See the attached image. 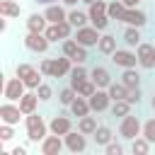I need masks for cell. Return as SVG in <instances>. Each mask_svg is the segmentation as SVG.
Listing matches in <instances>:
<instances>
[{
	"label": "cell",
	"mask_w": 155,
	"mask_h": 155,
	"mask_svg": "<svg viewBox=\"0 0 155 155\" xmlns=\"http://www.w3.org/2000/svg\"><path fill=\"white\" fill-rule=\"evenodd\" d=\"M24 128H27V138L29 143H41L48 136V124L44 121V116L39 111H31L24 116Z\"/></svg>",
	"instance_id": "cell-1"
},
{
	"label": "cell",
	"mask_w": 155,
	"mask_h": 155,
	"mask_svg": "<svg viewBox=\"0 0 155 155\" xmlns=\"http://www.w3.org/2000/svg\"><path fill=\"white\" fill-rule=\"evenodd\" d=\"M140 133H143V124H140V119H138V116H133V114L121 116V124H119V136H121L124 140H133V138H138Z\"/></svg>",
	"instance_id": "cell-2"
},
{
	"label": "cell",
	"mask_w": 155,
	"mask_h": 155,
	"mask_svg": "<svg viewBox=\"0 0 155 155\" xmlns=\"http://www.w3.org/2000/svg\"><path fill=\"white\" fill-rule=\"evenodd\" d=\"M73 39H75L80 46H85V48H92V46H97V44H99L102 34H99V29H97V27H92V24H85V27H78V29H75Z\"/></svg>",
	"instance_id": "cell-3"
},
{
	"label": "cell",
	"mask_w": 155,
	"mask_h": 155,
	"mask_svg": "<svg viewBox=\"0 0 155 155\" xmlns=\"http://www.w3.org/2000/svg\"><path fill=\"white\" fill-rule=\"evenodd\" d=\"M63 143H65V150L68 153H73V155H78V153H85L87 150V136L82 133V131H68L65 136H63Z\"/></svg>",
	"instance_id": "cell-4"
},
{
	"label": "cell",
	"mask_w": 155,
	"mask_h": 155,
	"mask_svg": "<svg viewBox=\"0 0 155 155\" xmlns=\"http://www.w3.org/2000/svg\"><path fill=\"white\" fill-rule=\"evenodd\" d=\"M24 46H27V51H31V53H46L48 46H51V41L46 39L44 31H27Z\"/></svg>",
	"instance_id": "cell-5"
},
{
	"label": "cell",
	"mask_w": 155,
	"mask_h": 155,
	"mask_svg": "<svg viewBox=\"0 0 155 155\" xmlns=\"http://www.w3.org/2000/svg\"><path fill=\"white\" fill-rule=\"evenodd\" d=\"M109 58H111V63H114L116 68H121V70H124V68H136V65H138V53H133L128 46H126V48H116Z\"/></svg>",
	"instance_id": "cell-6"
},
{
	"label": "cell",
	"mask_w": 155,
	"mask_h": 155,
	"mask_svg": "<svg viewBox=\"0 0 155 155\" xmlns=\"http://www.w3.org/2000/svg\"><path fill=\"white\" fill-rule=\"evenodd\" d=\"M24 92H27V85H24V80H22L19 75L10 78V80L5 82V90H2L5 99H10V102H19V99L24 97Z\"/></svg>",
	"instance_id": "cell-7"
},
{
	"label": "cell",
	"mask_w": 155,
	"mask_h": 155,
	"mask_svg": "<svg viewBox=\"0 0 155 155\" xmlns=\"http://www.w3.org/2000/svg\"><path fill=\"white\" fill-rule=\"evenodd\" d=\"M136 53H138V65L143 70H155V44L140 41V46L136 48Z\"/></svg>",
	"instance_id": "cell-8"
},
{
	"label": "cell",
	"mask_w": 155,
	"mask_h": 155,
	"mask_svg": "<svg viewBox=\"0 0 155 155\" xmlns=\"http://www.w3.org/2000/svg\"><path fill=\"white\" fill-rule=\"evenodd\" d=\"M22 116H24V114H22L19 104H12L10 99L0 107V121H2V124H12V126H17Z\"/></svg>",
	"instance_id": "cell-9"
},
{
	"label": "cell",
	"mask_w": 155,
	"mask_h": 155,
	"mask_svg": "<svg viewBox=\"0 0 155 155\" xmlns=\"http://www.w3.org/2000/svg\"><path fill=\"white\" fill-rule=\"evenodd\" d=\"M73 65H75L73 58H68L65 53L61 58H51V78H65V75H70Z\"/></svg>",
	"instance_id": "cell-10"
},
{
	"label": "cell",
	"mask_w": 155,
	"mask_h": 155,
	"mask_svg": "<svg viewBox=\"0 0 155 155\" xmlns=\"http://www.w3.org/2000/svg\"><path fill=\"white\" fill-rule=\"evenodd\" d=\"M121 22L128 24V27H138V29H143V27L148 24V15H145L143 10H138V7H126Z\"/></svg>",
	"instance_id": "cell-11"
},
{
	"label": "cell",
	"mask_w": 155,
	"mask_h": 155,
	"mask_svg": "<svg viewBox=\"0 0 155 155\" xmlns=\"http://www.w3.org/2000/svg\"><path fill=\"white\" fill-rule=\"evenodd\" d=\"M48 131L56 133V136H65L68 131H73V121L68 114H56L51 121H48Z\"/></svg>",
	"instance_id": "cell-12"
},
{
	"label": "cell",
	"mask_w": 155,
	"mask_h": 155,
	"mask_svg": "<svg viewBox=\"0 0 155 155\" xmlns=\"http://www.w3.org/2000/svg\"><path fill=\"white\" fill-rule=\"evenodd\" d=\"M41 155H58L63 148H65V143H63V136H56V133H51V136H46L41 143Z\"/></svg>",
	"instance_id": "cell-13"
},
{
	"label": "cell",
	"mask_w": 155,
	"mask_h": 155,
	"mask_svg": "<svg viewBox=\"0 0 155 155\" xmlns=\"http://www.w3.org/2000/svg\"><path fill=\"white\" fill-rule=\"evenodd\" d=\"M87 99H90L92 111H97V114H102V111H107V109L111 107V97H109V92H107V90H99V87H97V92H94L92 97H87Z\"/></svg>",
	"instance_id": "cell-14"
},
{
	"label": "cell",
	"mask_w": 155,
	"mask_h": 155,
	"mask_svg": "<svg viewBox=\"0 0 155 155\" xmlns=\"http://www.w3.org/2000/svg\"><path fill=\"white\" fill-rule=\"evenodd\" d=\"M90 80H92L99 90H107V87L114 82V80H111V73H109L104 65H94V68L90 70Z\"/></svg>",
	"instance_id": "cell-15"
},
{
	"label": "cell",
	"mask_w": 155,
	"mask_h": 155,
	"mask_svg": "<svg viewBox=\"0 0 155 155\" xmlns=\"http://www.w3.org/2000/svg\"><path fill=\"white\" fill-rule=\"evenodd\" d=\"M44 15H46V19H48V24H58V22H63V19H68V10H65L63 5H58V2H53V5H46V10H44Z\"/></svg>",
	"instance_id": "cell-16"
},
{
	"label": "cell",
	"mask_w": 155,
	"mask_h": 155,
	"mask_svg": "<svg viewBox=\"0 0 155 155\" xmlns=\"http://www.w3.org/2000/svg\"><path fill=\"white\" fill-rule=\"evenodd\" d=\"M39 94H36V90H29V92H24V97L19 99V109H22V114L27 116V114H31V111H36V107H39Z\"/></svg>",
	"instance_id": "cell-17"
},
{
	"label": "cell",
	"mask_w": 155,
	"mask_h": 155,
	"mask_svg": "<svg viewBox=\"0 0 155 155\" xmlns=\"http://www.w3.org/2000/svg\"><path fill=\"white\" fill-rule=\"evenodd\" d=\"M68 109H70V116H78V119H80V116H87V114L92 111V107H90V99H87V97H82V94H78Z\"/></svg>",
	"instance_id": "cell-18"
},
{
	"label": "cell",
	"mask_w": 155,
	"mask_h": 155,
	"mask_svg": "<svg viewBox=\"0 0 155 155\" xmlns=\"http://www.w3.org/2000/svg\"><path fill=\"white\" fill-rule=\"evenodd\" d=\"M48 27V19L44 12H31L27 17V31H46Z\"/></svg>",
	"instance_id": "cell-19"
},
{
	"label": "cell",
	"mask_w": 155,
	"mask_h": 155,
	"mask_svg": "<svg viewBox=\"0 0 155 155\" xmlns=\"http://www.w3.org/2000/svg\"><path fill=\"white\" fill-rule=\"evenodd\" d=\"M121 39H124V44H126L128 48H133V46L138 48V46H140V41H143L140 29H138V27H128V24H126V29H124V36H121Z\"/></svg>",
	"instance_id": "cell-20"
},
{
	"label": "cell",
	"mask_w": 155,
	"mask_h": 155,
	"mask_svg": "<svg viewBox=\"0 0 155 155\" xmlns=\"http://www.w3.org/2000/svg\"><path fill=\"white\" fill-rule=\"evenodd\" d=\"M116 48H119V46H116V36H114V34H102V39H99V44H97V51H99L102 56H111Z\"/></svg>",
	"instance_id": "cell-21"
},
{
	"label": "cell",
	"mask_w": 155,
	"mask_h": 155,
	"mask_svg": "<svg viewBox=\"0 0 155 155\" xmlns=\"http://www.w3.org/2000/svg\"><path fill=\"white\" fill-rule=\"evenodd\" d=\"M121 82H124L128 90L140 87V73H138L136 68H124V73H121Z\"/></svg>",
	"instance_id": "cell-22"
},
{
	"label": "cell",
	"mask_w": 155,
	"mask_h": 155,
	"mask_svg": "<svg viewBox=\"0 0 155 155\" xmlns=\"http://www.w3.org/2000/svg\"><path fill=\"white\" fill-rule=\"evenodd\" d=\"M19 2L17 0H0V15L2 17H7V19H15V17H19Z\"/></svg>",
	"instance_id": "cell-23"
},
{
	"label": "cell",
	"mask_w": 155,
	"mask_h": 155,
	"mask_svg": "<svg viewBox=\"0 0 155 155\" xmlns=\"http://www.w3.org/2000/svg\"><path fill=\"white\" fill-rule=\"evenodd\" d=\"M68 22L78 29V27H85L87 22H90V15L85 12V10H78V7H70V12H68Z\"/></svg>",
	"instance_id": "cell-24"
},
{
	"label": "cell",
	"mask_w": 155,
	"mask_h": 155,
	"mask_svg": "<svg viewBox=\"0 0 155 155\" xmlns=\"http://www.w3.org/2000/svg\"><path fill=\"white\" fill-rule=\"evenodd\" d=\"M68 78H70V87H75V90H78V85H80V82H85V80L90 78V70H87L85 65H73V70H70V75H68Z\"/></svg>",
	"instance_id": "cell-25"
},
{
	"label": "cell",
	"mask_w": 155,
	"mask_h": 155,
	"mask_svg": "<svg viewBox=\"0 0 155 155\" xmlns=\"http://www.w3.org/2000/svg\"><path fill=\"white\" fill-rule=\"evenodd\" d=\"M92 138H94V143H97V145H102V148H104V145H109V143L114 140V133H111V128H109V126H97V131L92 133Z\"/></svg>",
	"instance_id": "cell-26"
},
{
	"label": "cell",
	"mask_w": 155,
	"mask_h": 155,
	"mask_svg": "<svg viewBox=\"0 0 155 155\" xmlns=\"http://www.w3.org/2000/svg\"><path fill=\"white\" fill-rule=\"evenodd\" d=\"M124 12H126V5H124V0H111V2L107 5V15H109V19H116V22H121V19H124Z\"/></svg>",
	"instance_id": "cell-27"
},
{
	"label": "cell",
	"mask_w": 155,
	"mask_h": 155,
	"mask_svg": "<svg viewBox=\"0 0 155 155\" xmlns=\"http://www.w3.org/2000/svg\"><path fill=\"white\" fill-rule=\"evenodd\" d=\"M107 92H109V97H111V102H119V99H126L128 97V87L119 80V82H111L109 87H107Z\"/></svg>",
	"instance_id": "cell-28"
},
{
	"label": "cell",
	"mask_w": 155,
	"mask_h": 155,
	"mask_svg": "<svg viewBox=\"0 0 155 155\" xmlns=\"http://www.w3.org/2000/svg\"><path fill=\"white\" fill-rule=\"evenodd\" d=\"M150 145H153V143H150L145 136H138V138L131 140V153H133V155H148V153H150Z\"/></svg>",
	"instance_id": "cell-29"
},
{
	"label": "cell",
	"mask_w": 155,
	"mask_h": 155,
	"mask_svg": "<svg viewBox=\"0 0 155 155\" xmlns=\"http://www.w3.org/2000/svg\"><path fill=\"white\" fill-rule=\"evenodd\" d=\"M78 131H82L85 136H92V133L97 131V119L90 116V114H87V116H80V119H78Z\"/></svg>",
	"instance_id": "cell-30"
},
{
	"label": "cell",
	"mask_w": 155,
	"mask_h": 155,
	"mask_svg": "<svg viewBox=\"0 0 155 155\" xmlns=\"http://www.w3.org/2000/svg\"><path fill=\"white\" fill-rule=\"evenodd\" d=\"M131 102L128 99H119V102H111V107H109V111H111V116H126V114H131Z\"/></svg>",
	"instance_id": "cell-31"
},
{
	"label": "cell",
	"mask_w": 155,
	"mask_h": 155,
	"mask_svg": "<svg viewBox=\"0 0 155 155\" xmlns=\"http://www.w3.org/2000/svg\"><path fill=\"white\" fill-rule=\"evenodd\" d=\"M75 97H78V90H75V87H70V85H68V87H63V90L58 92V102H61L63 107H70Z\"/></svg>",
	"instance_id": "cell-32"
},
{
	"label": "cell",
	"mask_w": 155,
	"mask_h": 155,
	"mask_svg": "<svg viewBox=\"0 0 155 155\" xmlns=\"http://www.w3.org/2000/svg\"><path fill=\"white\" fill-rule=\"evenodd\" d=\"M78 48H80V44H78V41L73 39V36H70V39H63V44H61V51H63V53H65L68 58H73Z\"/></svg>",
	"instance_id": "cell-33"
},
{
	"label": "cell",
	"mask_w": 155,
	"mask_h": 155,
	"mask_svg": "<svg viewBox=\"0 0 155 155\" xmlns=\"http://www.w3.org/2000/svg\"><path fill=\"white\" fill-rule=\"evenodd\" d=\"M107 5H109L107 0H94L92 5H87V15H90V17H97V15H104V12H107Z\"/></svg>",
	"instance_id": "cell-34"
},
{
	"label": "cell",
	"mask_w": 155,
	"mask_h": 155,
	"mask_svg": "<svg viewBox=\"0 0 155 155\" xmlns=\"http://www.w3.org/2000/svg\"><path fill=\"white\" fill-rule=\"evenodd\" d=\"M94 92H97V85H94L90 78H87L85 82H80V85H78V94H82V97H92Z\"/></svg>",
	"instance_id": "cell-35"
},
{
	"label": "cell",
	"mask_w": 155,
	"mask_h": 155,
	"mask_svg": "<svg viewBox=\"0 0 155 155\" xmlns=\"http://www.w3.org/2000/svg\"><path fill=\"white\" fill-rule=\"evenodd\" d=\"M140 136H145L150 143H155V116H150L148 121H143V133Z\"/></svg>",
	"instance_id": "cell-36"
},
{
	"label": "cell",
	"mask_w": 155,
	"mask_h": 155,
	"mask_svg": "<svg viewBox=\"0 0 155 155\" xmlns=\"http://www.w3.org/2000/svg\"><path fill=\"white\" fill-rule=\"evenodd\" d=\"M109 22H111V19H109V15H107V12H104V15H97V17H90V24H92V27H97L99 31H104V29L109 27Z\"/></svg>",
	"instance_id": "cell-37"
},
{
	"label": "cell",
	"mask_w": 155,
	"mask_h": 155,
	"mask_svg": "<svg viewBox=\"0 0 155 155\" xmlns=\"http://www.w3.org/2000/svg\"><path fill=\"white\" fill-rule=\"evenodd\" d=\"M44 34H46V39H48L51 44H58V41H63V36H61V29H58V24H48Z\"/></svg>",
	"instance_id": "cell-38"
},
{
	"label": "cell",
	"mask_w": 155,
	"mask_h": 155,
	"mask_svg": "<svg viewBox=\"0 0 155 155\" xmlns=\"http://www.w3.org/2000/svg\"><path fill=\"white\" fill-rule=\"evenodd\" d=\"M41 75H44L41 70H34L29 78H24V85H27V90H36V87L41 85Z\"/></svg>",
	"instance_id": "cell-39"
},
{
	"label": "cell",
	"mask_w": 155,
	"mask_h": 155,
	"mask_svg": "<svg viewBox=\"0 0 155 155\" xmlns=\"http://www.w3.org/2000/svg\"><path fill=\"white\" fill-rule=\"evenodd\" d=\"M34 70H36V68H34L31 63H17V68H15V75H19V78L24 80V78H29Z\"/></svg>",
	"instance_id": "cell-40"
},
{
	"label": "cell",
	"mask_w": 155,
	"mask_h": 155,
	"mask_svg": "<svg viewBox=\"0 0 155 155\" xmlns=\"http://www.w3.org/2000/svg\"><path fill=\"white\" fill-rule=\"evenodd\" d=\"M36 94H39V99H41V102H48V99L53 97V87H51V85H46V82H41V85L36 87Z\"/></svg>",
	"instance_id": "cell-41"
},
{
	"label": "cell",
	"mask_w": 155,
	"mask_h": 155,
	"mask_svg": "<svg viewBox=\"0 0 155 155\" xmlns=\"http://www.w3.org/2000/svg\"><path fill=\"white\" fill-rule=\"evenodd\" d=\"M12 138H15V126H12V124H2V126H0V140L7 143V140H12Z\"/></svg>",
	"instance_id": "cell-42"
},
{
	"label": "cell",
	"mask_w": 155,
	"mask_h": 155,
	"mask_svg": "<svg viewBox=\"0 0 155 155\" xmlns=\"http://www.w3.org/2000/svg\"><path fill=\"white\" fill-rule=\"evenodd\" d=\"M87 58H90V56H87V48H85V46H80V48L75 51V56H73V63H75V65H85V63H87Z\"/></svg>",
	"instance_id": "cell-43"
},
{
	"label": "cell",
	"mask_w": 155,
	"mask_h": 155,
	"mask_svg": "<svg viewBox=\"0 0 155 155\" xmlns=\"http://www.w3.org/2000/svg\"><path fill=\"white\" fill-rule=\"evenodd\" d=\"M58 29H61V36H63V39H70V36H73V29H75V27H73V24H70L68 19H63V22H58Z\"/></svg>",
	"instance_id": "cell-44"
},
{
	"label": "cell",
	"mask_w": 155,
	"mask_h": 155,
	"mask_svg": "<svg viewBox=\"0 0 155 155\" xmlns=\"http://www.w3.org/2000/svg\"><path fill=\"white\" fill-rule=\"evenodd\" d=\"M104 153L107 155H124V145L116 143V140H111L109 145H104Z\"/></svg>",
	"instance_id": "cell-45"
},
{
	"label": "cell",
	"mask_w": 155,
	"mask_h": 155,
	"mask_svg": "<svg viewBox=\"0 0 155 155\" xmlns=\"http://www.w3.org/2000/svg\"><path fill=\"white\" fill-rule=\"evenodd\" d=\"M131 104H138L140 99H143V92H140V87H133V90H128V97H126Z\"/></svg>",
	"instance_id": "cell-46"
},
{
	"label": "cell",
	"mask_w": 155,
	"mask_h": 155,
	"mask_svg": "<svg viewBox=\"0 0 155 155\" xmlns=\"http://www.w3.org/2000/svg\"><path fill=\"white\" fill-rule=\"evenodd\" d=\"M39 70H41L46 78H51V58H44V61L39 63Z\"/></svg>",
	"instance_id": "cell-47"
},
{
	"label": "cell",
	"mask_w": 155,
	"mask_h": 155,
	"mask_svg": "<svg viewBox=\"0 0 155 155\" xmlns=\"http://www.w3.org/2000/svg\"><path fill=\"white\" fill-rule=\"evenodd\" d=\"M12 155H27V148L24 145H15L12 148Z\"/></svg>",
	"instance_id": "cell-48"
},
{
	"label": "cell",
	"mask_w": 155,
	"mask_h": 155,
	"mask_svg": "<svg viewBox=\"0 0 155 155\" xmlns=\"http://www.w3.org/2000/svg\"><path fill=\"white\" fill-rule=\"evenodd\" d=\"M138 2H140V0H124L126 7H138Z\"/></svg>",
	"instance_id": "cell-49"
},
{
	"label": "cell",
	"mask_w": 155,
	"mask_h": 155,
	"mask_svg": "<svg viewBox=\"0 0 155 155\" xmlns=\"http://www.w3.org/2000/svg\"><path fill=\"white\" fill-rule=\"evenodd\" d=\"M78 2H82V0H63V5H65V7H75Z\"/></svg>",
	"instance_id": "cell-50"
},
{
	"label": "cell",
	"mask_w": 155,
	"mask_h": 155,
	"mask_svg": "<svg viewBox=\"0 0 155 155\" xmlns=\"http://www.w3.org/2000/svg\"><path fill=\"white\" fill-rule=\"evenodd\" d=\"M31 2H36V5H53V2H58V0H31Z\"/></svg>",
	"instance_id": "cell-51"
},
{
	"label": "cell",
	"mask_w": 155,
	"mask_h": 155,
	"mask_svg": "<svg viewBox=\"0 0 155 155\" xmlns=\"http://www.w3.org/2000/svg\"><path fill=\"white\" fill-rule=\"evenodd\" d=\"M0 29H2V31L7 29V17H2V19H0Z\"/></svg>",
	"instance_id": "cell-52"
},
{
	"label": "cell",
	"mask_w": 155,
	"mask_h": 155,
	"mask_svg": "<svg viewBox=\"0 0 155 155\" xmlns=\"http://www.w3.org/2000/svg\"><path fill=\"white\" fill-rule=\"evenodd\" d=\"M150 107H153V111H155V92H153V99H150Z\"/></svg>",
	"instance_id": "cell-53"
},
{
	"label": "cell",
	"mask_w": 155,
	"mask_h": 155,
	"mask_svg": "<svg viewBox=\"0 0 155 155\" xmlns=\"http://www.w3.org/2000/svg\"><path fill=\"white\" fill-rule=\"evenodd\" d=\"M82 2H85V5H92V2H94V0H82Z\"/></svg>",
	"instance_id": "cell-54"
}]
</instances>
